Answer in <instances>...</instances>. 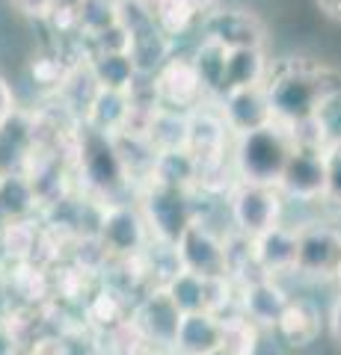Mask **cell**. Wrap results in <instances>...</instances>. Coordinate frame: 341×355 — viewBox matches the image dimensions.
<instances>
[{
    "instance_id": "obj_43",
    "label": "cell",
    "mask_w": 341,
    "mask_h": 355,
    "mask_svg": "<svg viewBox=\"0 0 341 355\" xmlns=\"http://www.w3.org/2000/svg\"><path fill=\"white\" fill-rule=\"evenodd\" d=\"M9 317V299H6V291L0 287V320Z\"/></svg>"
},
{
    "instance_id": "obj_31",
    "label": "cell",
    "mask_w": 341,
    "mask_h": 355,
    "mask_svg": "<svg viewBox=\"0 0 341 355\" xmlns=\"http://www.w3.org/2000/svg\"><path fill=\"white\" fill-rule=\"evenodd\" d=\"M146 6H149L151 18H155V24L175 42H178V36H184L196 21H202L184 0H146Z\"/></svg>"
},
{
    "instance_id": "obj_17",
    "label": "cell",
    "mask_w": 341,
    "mask_h": 355,
    "mask_svg": "<svg viewBox=\"0 0 341 355\" xmlns=\"http://www.w3.org/2000/svg\"><path fill=\"white\" fill-rule=\"evenodd\" d=\"M128 53L137 65L140 80H151V77L178 53V42L172 36H167L158 24H149L137 33H131V51Z\"/></svg>"
},
{
    "instance_id": "obj_23",
    "label": "cell",
    "mask_w": 341,
    "mask_h": 355,
    "mask_svg": "<svg viewBox=\"0 0 341 355\" xmlns=\"http://www.w3.org/2000/svg\"><path fill=\"white\" fill-rule=\"evenodd\" d=\"M270 77V60L264 48H240L228 51L226 65V92L228 89H252L264 86Z\"/></svg>"
},
{
    "instance_id": "obj_38",
    "label": "cell",
    "mask_w": 341,
    "mask_h": 355,
    "mask_svg": "<svg viewBox=\"0 0 341 355\" xmlns=\"http://www.w3.org/2000/svg\"><path fill=\"white\" fill-rule=\"evenodd\" d=\"M15 343H18V335H15V320L13 314L0 320V355H15Z\"/></svg>"
},
{
    "instance_id": "obj_6",
    "label": "cell",
    "mask_w": 341,
    "mask_h": 355,
    "mask_svg": "<svg viewBox=\"0 0 341 355\" xmlns=\"http://www.w3.org/2000/svg\"><path fill=\"white\" fill-rule=\"evenodd\" d=\"M95 234L113 258L122 261L142 258L151 246V231L146 225V216H142L140 205L131 202V198L128 202H110L101 207Z\"/></svg>"
},
{
    "instance_id": "obj_20",
    "label": "cell",
    "mask_w": 341,
    "mask_h": 355,
    "mask_svg": "<svg viewBox=\"0 0 341 355\" xmlns=\"http://www.w3.org/2000/svg\"><path fill=\"white\" fill-rule=\"evenodd\" d=\"M131 116V95L128 92H110V89H101L95 95L92 107L86 110V116L81 125L92 128L98 133H107V137H119L128 125Z\"/></svg>"
},
{
    "instance_id": "obj_47",
    "label": "cell",
    "mask_w": 341,
    "mask_h": 355,
    "mask_svg": "<svg viewBox=\"0 0 341 355\" xmlns=\"http://www.w3.org/2000/svg\"><path fill=\"white\" fill-rule=\"evenodd\" d=\"M3 175H6V169H3V166H0V181H3Z\"/></svg>"
},
{
    "instance_id": "obj_28",
    "label": "cell",
    "mask_w": 341,
    "mask_h": 355,
    "mask_svg": "<svg viewBox=\"0 0 341 355\" xmlns=\"http://www.w3.org/2000/svg\"><path fill=\"white\" fill-rule=\"evenodd\" d=\"M146 139L155 146V151H178L187 148V113L181 110H169L160 107L155 116H151V125Z\"/></svg>"
},
{
    "instance_id": "obj_3",
    "label": "cell",
    "mask_w": 341,
    "mask_h": 355,
    "mask_svg": "<svg viewBox=\"0 0 341 355\" xmlns=\"http://www.w3.org/2000/svg\"><path fill=\"white\" fill-rule=\"evenodd\" d=\"M291 151H294V142L282 125H270L264 130L247 133V137H235L232 166L238 172V181L276 187Z\"/></svg>"
},
{
    "instance_id": "obj_39",
    "label": "cell",
    "mask_w": 341,
    "mask_h": 355,
    "mask_svg": "<svg viewBox=\"0 0 341 355\" xmlns=\"http://www.w3.org/2000/svg\"><path fill=\"white\" fill-rule=\"evenodd\" d=\"M329 331H333V338L341 343V293L335 296L333 308H329Z\"/></svg>"
},
{
    "instance_id": "obj_46",
    "label": "cell",
    "mask_w": 341,
    "mask_h": 355,
    "mask_svg": "<svg viewBox=\"0 0 341 355\" xmlns=\"http://www.w3.org/2000/svg\"><path fill=\"white\" fill-rule=\"evenodd\" d=\"M333 279H335V284H338V293H341V263H338V270H335Z\"/></svg>"
},
{
    "instance_id": "obj_11",
    "label": "cell",
    "mask_w": 341,
    "mask_h": 355,
    "mask_svg": "<svg viewBox=\"0 0 341 355\" xmlns=\"http://www.w3.org/2000/svg\"><path fill=\"white\" fill-rule=\"evenodd\" d=\"M155 83V92L160 98V107H169V110H181V113H190V110L202 107L208 101L202 80L196 74V65L190 53L178 51L175 57L163 65V69L151 77Z\"/></svg>"
},
{
    "instance_id": "obj_22",
    "label": "cell",
    "mask_w": 341,
    "mask_h": 355,
    "mask_svg": "<svg viewBox=\"0 0 341 355\" xmlns=\"http://www.w3.org/2000/svg\"><path fill=\"white\" fill-rule=\"evenodd\" d=\"M98 92H101V86L95 83V77H92V71H90V60H86V62H74V65H72L69 77L63 80L60 92L53 95V98H57V104H60L63 110H69L74 119L83 121L86 110L92 107V101H95Z\"/></svg>"
},
{
    "instance_id": "obj_5",
    "label": "cell",
    "mask_w": 341,
    "mask_h": 355,
    "mask_svg": "<svg viewBox=\"0 0 341 355\" xmlns=\"http://www.w3.org/2000/svg\"><path fill=\"white\" fill-rule=\"evenodd\" d=\"M226 207H228V216H232V225L238 234L256 240L264 231L282 225L285 198L270 184L238 181L226 196Z\"/></svg>"
},
{
    "instance_id": "obj_8",
    "label": "cell",
    "mask_w": 341,
    "mask_h": 355,
    "mask_svg": "<svg viewBox=\"0 0 341 355\" xmlns=\"http://www.w3.org/2000/svg\"><path fill=\"white\" fill-rule=\"evenodd\" d=\"M202 39L223 44L226 51L240 48H267V24L258 12L247 6H214L202 21Z\"/></svg>"
},
{
    "instance_id": "obj_44",
    "label": "cell",
    "mask_w": 341,
    "mask_h": 355,
    "mask_svg": "<svg viewBox=\"0 0 341 355\" xmlns=\"http://www.w3.org/2000/svg\"><path fill=\"white\" fill-rule=\"evenodd\" d=\"M6 225H9V216L3 214V207H0V237H3V231H6Z\"/></svg>"
},
{
    "instance_id": "obj_35",
    "label": "cell",
    "mask_w": 341,
    "mask_h": 355,
    "mask_svg": "<svg viewBox=\"0 0 341 355\" xmlns=\"http://www.w3.org/2000/svg\"><path fill=\"white\" fill-rule=\"evenodd\" d=\"M326 157V205L341 207V142L324 151Z\"/></svg>"
},
{
    "instance_id": "obj_4",
    "label": "cell",
    "mask_w": 341,
    "mask_h": 355,
    "mask_svg": "<svg viewBox=\"0 0 341 355\" xmlns=\"http://www.w3.org/2000/svg\"><path fill=\"white\" fill-rule=\"evenodd\" d=\"M134 202L146 216L151 240L160 243V246H175L184 234V228L199 216L196 214V193L172 190V187H160L151 181H146L134 193Z\"/></svg>"
},
{
    "instance_id": "obj_2",
    "label": "cell",
    "mask_w": 341,
    "mask_h": 355,
    "mask_svg": "<svg viewBox=\"0 0 341 355\" xmlns=\"http://www.w3.org/2000/svg\"><path fill=\"white\" fill-rule=\"evenodd\" d=\"M72 172H74V181L81 184V190H86V196L101 205L128 202V196H134L125 163L119 157L116 139L86 125L78 128Z\"/></svg>"
},
{
    "instance_id": "obj_16",
    "label": "cell",
    "mask_w": 341,
    "mask_h": 355,
    "mask_svg": "<svg viewBox=\"0 0 341 355\" xmlns=\"http://www.w3.org/2000/svg\"><path fill=\"white\" fill-rule=\"evenodd\" d=\"M238 302H240V314H244L249 323L264 326V329H276L291 299L276 284V279H258V282L240 287Z\"/></svg>"
},
{
    "instance_id": "obj_37",
    "label": "cell",
    "mask_w": 341,
    "mask_h": 355,
    "mask_svg": "<svg viewBox=\"0 0 341 355\" xmlns=\"http://www.w3.org/2000/svg\"><path fill=\"white\" fill-rule=\"evenodd\" d=\"M18 110V101H15V89L13 83L6 80L3 74H0V125H3L6 119H13Z\"/></svg>"
},
{
    "instance_id": "obj_26",
    "label": "cell",
    "mask_w": 341,
    "mask_h": 355,
    "mask_svg": "<svg viewBox=\"0 0 341 355\" xmlns=\"http://www.w3.org/2000/svg\"><path fill=\"white\" fill-rule=\"evenodd\" d=\"M276 331L291 343V347H309V343L317 338V331H321V314L315 311V305L303 302V299H291Z\"/></svg>"
},
{
    "instance_id": "obj_45",
    "label": "cell",
    "mask_w": 341,
    "mask_h": 355,
    "mask_svg": "<svg viewBox=\"0 0 341 355\" xmlns=\"http://www.w3.org/2000/svg\"><path fill=\"white\" fill-rule=\"evenodd\" d=\"M208 355H235L232 349H228V347H219V349H214V352H208Z\"/></svg>"
},
{
    "instance_id": "obj_36",
    "label": "cell",
    "mask_w": 341,
    "mask_h": 355,
    "mask_svg": "<svg viewBox=\"0 0 341 355\" xmlns=\"http://www.w3.org/2000/svg\"><path fill=\"white\" fill-rule=\"evenodd\" d=\"M13 9L18 15H24L30 21H48L53 6H57V0H9Z\"/></svg>"
},
{
    "instance_id": "obj_21",
    "label": "cell",
    "mask_w": 341,
    "mask_h": 355,
    "mask_svg": "<svg viewBox=\"0 0 341 355\" xmlns=\"http://www.w3.org/2000/svg\"><path fill=\"white\" fill-rule=\"evenodd\" d=\"M149 181L160 184V187H172V190L196 193V181H199V160H196L187 148L160 151Z\"/></svg>"
},
{
    "instance_id": "obj_32",
    "label": "cell",
    "mask_w": 341,
    "mask_h": 355,
    "mask_svg": "<svg viewBox=\"0 0 341 355\" xmlns=\"http://www.w3.org/2000/svg\"><path fill=\"white\" fill-rule=\"evenodd\" d=\"M223 329H226V340L223 347H228L235 355H252L256 352V323H249L244 314L235 317H223Z\"/></svg>"
},
{
    "instance_id": "obj_19",
    "label": "cell",
    "mask_w": 341,
    "mask_h": 355,
    "mask_svg": "<svg viewBox=\"0 0 341 355\" xmlns=\"http://www.w3.org/2000/svg\"><path fill=\"white\" fill-rule=\"evenodd\" d=\"M193 65H196V74L202 80V89L208 95V101H219L226 95V65H228V51L223 44H217L211 39H202L196 42V48L190 51Z\"/></svg>"
},
{
    "instance_id": "obj_10",
    "label": "cell",
    "mask_w": 341,
    "mask_h": 355,
    "mask_svg": "<svg viewBox=\"0 0 341 355\" xmlns=\"http://www.w3.org/2000/svg\"><path fill=\"white\" fill-rule=\"evenodd\" d=\"M276 190L285 202L315 205L326 198V157L324 151L294 148L276 181Z\"/></svg>"
},
{
    "instance_id": "obj_40",
    "label": "cell",
    "mask_w": 341,
    "mask_h": 355,
    "mask_svg": "<svg viewBox=\"0 0 341 355\" xmlns=\"http://www.w3.org/2000/svg\"><path fill=\"white\" fill-rule=\"evenodd\" d=\"M321 15H326L329 21H338L341 24V0H315Z\"/></svg>"
},
{
    "instance_id": "obj_1",
    "label": "cell",
    "mask_w": 341,
    "mask_h": 355,
    "mask_svg": "<svg viewBox=\"0 0 341 355\" xmlns=\"http://www.w3.org/2000/svg\"><path fill=\"white\" fill-rule=\"evenodd\" d=\"M264 89H267L276 125L291 128L306 119H315L326 98L341 89V83L324 62H315L309 57H285L279 62H270V77Z\"/></svg>"
},
{
    "instance_id": "obj_13",
    "label": "cell",
    "mask_w": 341,
    "mask_h": 355,
    "mask_svg": "<svg viewBox=\"0 0 341 355\" xmlns=\"http://www.w3.org/2000/svg\"><path fill=\"white\" fill-rule=\"evenodd\" d=\"M341 263V231L335 225L312 222L300 228V254L297 272L303 275H335Z\"/></svg>"
},
{
    "instance_id": "obj_7",
    "label": "cell",
    "mask_w": 341,
    "mask_h": 355,
    "mask_svg": "<svg viewBox=\"0 0 341 355\" xmlns=\"http://www.w3.org/2000/svg\"><path fill=\"white\" fill-rule=\"evenodd\" d=\"M172 249H175V258H178L181 270L196 272L202 279H228L226 234H217L202 216H196L184 228V234L178 237V243Z\"/></svg>"
},
{
    "instance_id": "obj_12",
    "label": "cell",
    "mask_w": 341,
    "mask_h": 355,
    "mask_svg": "<svg viewBox=\"0 0 341 355\" xmlns=\"http://www.w3.org/2000/svg\"><path fill=\"white\" fill-rule=\"evenodd\" d=\"M217 107H219V113H223L226 125L235 137H247V133H256V130L276 125L270 101H267V89L264 86L228 89V92L217 101Z\"/></svg>"
},
{
    "instance_id": "obj_34",
    "label": "cell",
    "mask_w": 341,
    "mask_h": 355,
    "mask_svg": "<svg viewBox=\"0 0 341 355\" xmlns=\"http://www.w3.org/2000/svg\"><path fill=\"white\" fill-rule=\"evenodd\" d=\"M317 121H321L329 146H338L341 142V89L329 95L324 101V107L317 110Z\"/></svg>"
},
{
    "instance_id": "obj_14",
    "label": "cell",
    "mask_w": 341,
    "mask_h": 355,
    "mask_svg": "<svg viewBox=\"0 0 341 355\" xmlns=\"http://www.w3.org/2000/svg\"><path fill=\"white\" fill-rule=\"evenodd\" d=\"M181 311L172 302V296L167 293L163 284H155L151 291L142 296V302L137 305L134 323L137 329L155 343H172L175 347V335H178L181 326Z\"/></svg>"
},
{
    "instance_id": "obj_30",
    "label": "cell",
    "mask_w": 341,
    "mask_h": 355,
    "mask_svg": "<svg viewBox=\"0 0 341 355\" xmlns=\"http://www.w3.org/2000/svg\"><path fill=\"white\" fill-rule=\"evenodd\" d=\"M78 9V36L90 42L119 24V0H74Z\"/></svg>"
},
{
    "instance_id": "obj_33",
    "label": "cell",
    "mask_w": 341,
    "mask_h": 355,
    "mask_svg": "<svg viewBox=\"0 0 341 355\" xmlns=\"http://www.w3.org/2000/svg\"><path fill=\"white\" fill-rule=\"evenodd\" d=\"M86 48H90V57H95V53H128L131 51V33L122 24H116V27L104 30L101 36L90 39Z\"/></svg>"
},
{
    "instance_id": "obj_9",
    "label": "cell",
    "mask_w": 341,
    "mask_h": 355,
    "mask_svg": "<svg viewBox=\"0 0 341 355\" xmlns=\"http://www.w3.org/2000/svg\"><path fill=\"white\" fill-rule=\"evenodd\" d=\"M235 133L228 130L217 101H205L187 113V151L202 163H217L232 157Z\"/></svg>"
},
{
    "instance_id": "obj_27",
    "label": "cell",
    "mask_w": 341,
    "mask_h": 355,
    "mask_svg": "<svg viewBox=\"0 0 341 355\" xmlns=\"http://www.w3.org/2000/svg\"><path fill=\"white\" fill-rule=\"evenodd\" d=\"M42 240H45V231L33 219L9 222L0 237V254L13 263H36V249L42 246Z\"/></svg>"
},
{
    "instance_id": "obj_25",
    "label": "cell",
    "mask_w": 341,
    "mask_h": 355,
    "mask_svg": "<svg viewBox=\"0 0 341 355\" xmlns=\"http://www.w3.org/2000/svg\"><path fill=\"white\" fill-rule=\"evenodd\" d=\"M90 71L95 83L110 92H128L140 83L137 65L131 60V53H95L90 57Z\"/></svg>"
},
{
    "instance_id": "obj_15",
    "label": "cell",
    "mask_w": 341,
    "mask_h": 355,
    "mask_svg": "<svg viewBox=\"0 0 341 355\" xmlns=\"http://www.w3.org/2000/svg\"><path fill=\"white\" fill-rule=\"evenodd\" d=\"M252 249H256V261L267 279L294 272L297 254H300V228L276 225V228L264 231L261 237L252 240Z\"/></svg>"
},
{
    "instance_id": "obj_29",
    "label": "cell",
    "mask_w": 341,
    "mask_h": 355,
    "mask_svg": "<svg viewBox=\"0 0 341 355\" xmlns=\"http://www.w3.org/2000/svg\"><path fill=\"white\" fill-rule=\"evenodd\" d=\"M27 71H30L33 86H36L39 92H48L53 98V95L60 92L63 80L69 77L72 62H69V57H65L60 48L57 51H42V53H36V57L30 60Z\"/></svg>"
},
{
    "instance_id": "obj_42",
    "label": "cell",
    "mask_w": 341,
    "mask_h": 355,
    "mask_svg": "<svg viewBox=\"0 0 341 355\" xmlns=\"http://www.w3.org/2000/svg\"><path fill=\"white\" fill-rule=\"evenodd\" d=\"M33 355H63V347L57 340H42L36 349H33Z\"/></svg>"
},
{
    "instance_id": "obj_24",
    "label": "cell",
    "mask_w": 341,
    "mask_h": 355,
    "mask_svg": "<svg viewBox=\"0 0 341 355\" xmlns=\"http://www.w3.org/2000/svg\"><path fill=\"white\" fill-rule=\"evenodd\" d=\"M0 207L9 216V222H21V219H33L42 210L39 196L33 190L30 178L21 169H9L0 181Z\"/></svg>"
},
{
    "instance_id": "obj_41",
    "label": "cell",
    "mask_w": 341,
    "mask_h": 355,
    "mask_svg": "<svg viewBox=\"0 0 341 355\" xmlns=\"http://www.w3.org/2000/svg\"><path fill=\"white\" fill-rule=\"evenodd\" d=\"M184 3L190 6V9H193V12L199 15V18H205V15L214 9V6H219V0H184Z\"/></svg>"
},
{
    "instance_id": "obj_18",
    "label": "cell",
    "mask_w": 341,
    "mask_h": 355,
    "mask_svg": "<svg viewBox=\"0 0 341 355\" xmlns=\"http://www.w3.org/2000/svg\"><path fill=\"white\" fill-rule=\"evenodd\" d=\"M226 329L223 317L211 314V311H199V314H184L178 335H175V347L184 355H208L223 347Z\"/></svg>"
}]
</instances>
